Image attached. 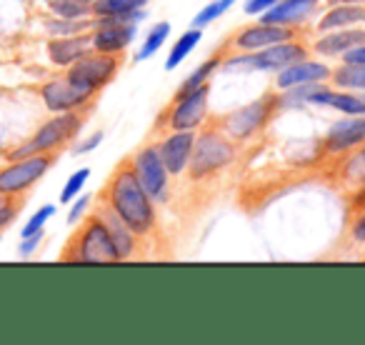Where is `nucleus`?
Returning <instances> with one entry per match:
<instances>
[{"mask_svg":"<svg viewBox=\"0 0 365 345\" xmlns=\"http://www.w3.org/2000/svg\"><path fill=\"white\" fill-rule=\"evenodd\" d=\"M101 198L115 210V215L145 243L158 230V203L145 193L140 180L130 168V160H123L113 170L110 180L103 188Z\"/></svg>","mask_w":365,"mask_h":345,"instance_id":"obj_1","label":"nucleus"},{"mask_svg":"<svg viewBox=\"0 0 365 345\" xmlns=\"http://www.w3.org/2000/svg\"><path fill=\"white\" fill-rule=\"evenodd\" d=\"M238 158V143H233L218 125H208L195 135L188 160L190 185H208L218 180Z\"/></svg>","mask_w":365,"mask_h":345,"instance_id":"obj_2","label":"nucleus"},{"mask_svg":"<svg viewBox=\"0 0 365 345\" xmlns=\"http://www.w3.org/2000/svg\"><path fill=\"white\" fill-rule=\"evenodd\" d=\"M88 110H91V105L81 108V110L56 113L51 120H46L36 133H33L31 140L13 148L8 158H11V160H18V158L38 155V153H58L66 143H71L73 138L83 130V123H86Z\"/></svg>","mask_w":365,"mask_h":345,"instance_id":"obj_3","label":"nucleus"},{"mask_svg":"<svg viewBox=\"0 0 365 345\" xmlns=\"http://www.w3.org/2000/svg\"><path fill=\"white\" fill-rule=\"evenodd\" d=\"M275 115H278V96H275V93H265L258 101L220 115L218 120H215V125H218L233 143L245 145V143L255 140V138L270 125V120H273Z\"/></svg>","mask_w":365,"mask_h":345,"instance_id":"obj_4","label":"nucleus"},{"mask_svg":"<svg viewBox=\"0 0 365 345\" xmlns=\"http://www.w3.org/2000/svg\"><path fill=\"white\" fill-rule=\"evenodd\" d=\"M63 260L71 263H120L118 250L113 245V238L108 233L101 215L93 213L86 223L78 228V233L71 238Z\"/></svg>","mask_w":365,"mask_h":345,"instance_id":"obj_5","label":"nucleus"},{"mask_svg":"<svg viewBox=\"0 0 365 345\" xmlns=\"http://www.w3.org/2000/svg\"><path fill=\"white\" fill-rule=\"evenodd\" d=\"M308 58V48L305 43H300L298 38L285 43H275L270 48L263 51H253V53H240V56H228L223 61V71L225 73H245V71H283V68L293 66L298 61Z\"/></svg>","mask_w":365,"mask_h":345,"instance_id":"obj_6","label":"nucleus"},{"mask_svg":"<svg viewBox=\"0 0 365 345\" xmlns=\"http://www.w3.org/2000/svg\"><path fill=\"white\" fill-rule=\"evenodd\" d=\"M123 66V56H110V53H96L91 51L88 56H83L78 63H73L68 68L66 78L78 86L81 91L91 93V96H98L113 78L118 76Z\"/></svg>","mask_w":365,"mask_h":345,"instance_id":"obj_7","label":"nucleus"},{"mask_svg":"<svg viewBox=\"0 0 365 345\" xmlns=\"http://www.w3.org/2000/svg\"><path fill=\"white\" fill-rule=\"evenodd\" d=\"M56 158H58V153H38V155L11 160V165H6L0 170V195L18 198V195L28 193V190L51 170Z\"/></svg>","mask_w":365,"mask_h":345,"instance_id":"obj_8","label":"nucleus"},{"mask_svg":"<svg viewBox=\"0 0 365 345\" xmlns=\"http://www.w3.org/2000/svg\"><path fill=\"white\" fill-rule=\"evenodd\" d=\"M128 160H130L133 172H135V178L145 188V193L155 203H168V198H170V175H168L165 165H163L158 148L153 143L140 145Z\"/></svg>","mask_w":365,"mask_h":345,"instance_id":"obj_9","label":"nucleus"},{"mask_svg":"<svg viewBox=\"0 0 365 345\" xmlns=\"http://www.w3.org/2000/svg\"><path fill=\"white\" fill-rule=\"evenodd\" d=\"M208 98H210V83L195 88L193 93L182 98H173L168 115V130H198L208 115Z\"/></svg>","mask_w":365,"mask_h":345,"instance_id":"obj_10","label":"nucleus"},{"mask_svg":"<svg viewBox=\"0 0 365 345\" xmlns=\"http://www.w3.org/2000/svg\"><path fill=\"white\" fill-rule=\"evenodd\" d=\"M298 38L295 26H278V23H258V26H248L243 31H238L230 43H225L228 51H238V53H253V51H263L270 48L275 43H285Z\"/></svg>","mask_w":365,"mask_h":345,"instance_id":"obj_11","label":"nucleus"},{"mask_svg":"<svg viewBox=\"0 0 365 345\" xmlns=\"http://www.w3.org/2000/svg\"><path fill=\"white\" fill-rule=\"evenodd\" d=\"M365 143V115H348L328 128L323 135V153L328 158H343Z\"/></svg>","mask_w":365,"mask_h":345,"instance_id":"obj_12","label":"nucleus"},{"mask_svg":"<svg viewBox=\"0 0 365 345\" xmlns=\"http://www.w3.org/2000/svg\"><path fill=\"white\" fill-rule=\"evenodd\" d=\"M93 21H96V28L91 33V46L96 53L123 56L138 33V23H118L110 18H93Z\"/></svg>","mask_w":365,"mask_h":345,"instance_id":"obj_13","label":"nucleus"},{"mask_svg":"<svg viewBox=\"0 0 365 345\" xmlns=\"http://www.w3.org/2000/svg\"><path fill=\"white\" fill-rule=\"evenodd\" d=\"M193 143H195V130H173L170 135L160 138L155 143L158 153H160V160L170 178L185 175L190 153H193Z\"/></svg>","mask_w":365,"mask_h":345,"instance_id":"obj_14","label":"nucleus"},{"mask_svg":"<svg viewBox=\"0 0 365 345\" xmlns=\"http://www.w3.org/2000/svg\"><path fill=\"white\" fill-rule=\"evenodd\" d=\"M41 98L51 113H68V110H81V108H86V105H93V98L96 96L81 91V88L73 86V83L63 76V78L48 81L46 86L41 88Z\"/></svg>","mask_w":365,"mask_h":345,"instance_id":"obj_15","label":"nucleus"},{"mask_svg":"<svg viewBox=\"0 0 365 345\" xmlns=\"http://www.w3.org/2000/svg\"><path fill=\"white\" fill-rule=\"evenodd\" d=\"M96 213L101 215V220L106 223L108 233H110V238H113V245H115V250H118V258H120V263H123V260H138V258H143V253H140L143 240L138 238V235L133 233V230L128 228V225L123 223L120 218H118L115 210H113L110 205L106 203V200H103V203L98 205Z\"/></svg>","mask_w":365,"mask_h":345,"instance_id":"obj_16","label":"nucleus"},{"mask_svg":"<svg viewBox=\"0 0 365 345\" xmlns=\"http://www.w3.org/2000/svg\"><path fill=\"white\" fill-rule=\"evenodd\" d=\"M93 51L91 46V33H78V36H63L53 38L48 43V58L53 66L58 68H71L73 63H78L83 56Z\"/></svg>","mask_w":365,"mask_h":345,"instance_id":"obj_17","label":"nucleus"},{"mask_svg":"<svg viewBox=\"0 0 365 345\" xmlns=\"http://www.w3.org/2000/svg\"><path fill=\"white\" fill-rule=\"evenodd\" d=\"M320 0H280L273 8L260 13V23H278V26H298L318 11Z\"/></svg>","mask_w":365,"mask_h":345,"instance_id":"obj_18","label":"nucleus"},{"mask_svg":"<svg viewBox=\"0 0 365 345\" xmlns=\"http://www.w3.org/2000/svg\"><path fill=\"white\" fill-rule=\"evenodd\" d=\"M330 81V68L323 66L318 61H298L293 66L283 68L278 71V91H285V88H293V86H303V83H325Z\"/></svg>","mask_w":365,"mask_h":345,"instance_id":"obj_19","label":"nucleus"},{"mask_svg":"<svg viewBox=\"0 0 365 345\" xmlns=\"http://www.w3.org/2000/svg\"><path fill=\"white\" fill-rule=\"evenodd\" d=\"M148 0H98L93 3V18H110L118 23H140L148 18Z\"/></svg>","mask_w":365,"mask_h":345,"instance_id":"obj_20","label":"nucleus"},{"mask_svg":"<svg viewBox=\"0 0 365 345\" xmlns=\"http://www.w3.org/2000/svg\"><path fill=\"white\" fill-rule=\"evenodd\" d=\"M355 46H365V28H338V31H328L323 38H318L313 46V51L318 56H343L350 48Z\"/></svg>","mask_w":365,"mask_h":345,"instance_id":"obj_21","label":"nucleus"},{"mask_svg":"<svg viewBox=\"0 0 365 345\" xmlns=\"http://www.w3.org/2000/svg\"><path fill=\"white\" fill-rule=\"evenodd\" d=\"M365 23V6H355V3H343L335 6L325 13L318 21V33L338 31V28H353Z\"/></svg>","mask_w":365,"mask_h":345,"instance_id":"obj_22","label":"nucleus"},{"mask_svg":"<svg viewBox=\"0 0 365 345\" xmlns=\"http://www.w3.org/2000/svg\"><path fill=\"white\" fill-rule=\"evenodd\" d=\"M225 53H228V48H220L218 53H215L213 58H208L205 63H200L198 68H195L193 73H190L185 81H182V86L178 88V93H175V98H182V96H188V93H193L195 88H200V86H205V83H210V78H213V73L218 71L220 66H223V61H225Z\"/></svg>","mask_w":365,"mask_h":345,"instance_id":"obj_23","label":"nucleus"},{"mask_svg":"<svg viewBox=\"0 0 365 345\" xmlns=\"http://www.w3.org/2000/svg\"><path fill=\"white\" fill-rule=\"evenodd\" d=\"M330 83L340 91H365V66L343 63L330 71Z\"/></svg>","mask_w":365,"mask_h":345,"instance_id":"obj_24","label":"nucleus"},{"mask_svg":"<svg viewBox=\"0 0 365 345\" xmlns=\"http://www.w3.org/2000/svg\"><path fill=\"white\" fill-rule=\"evenodd\" d=\"M200 38H203V33H200V28H190V31H185L180 38H178V43L173 46V51H170V56H168V61H165V71H173V68H178L180 66L185 58L193 53V48L200 43Z\"/></svg>","mask_w":365,"mask_h":345,"instance_id":"obj_25","label":"nucleus"},{"mask_svg":"<svg viewBox=\"0 0 365 345\" xmlns=\"http://www.w3.org/2000/svg\"><path fill=\"white\" fill-rule=\"evenodd\" d=\"M53 18H68V21H83L93 18V8L81 3V0H48Z\"/></svg>","mask_w":365,"mask_h":345,"instance_id":"obj_26","label":"nucleus"},{"mask_svg":"<svg viewBox=\"0 0 365 345\" xmlns=\"http://www.w3.org/2000/svg\"><path fill=\"white\" fill-rule=\"evenodd\" d=\"M48 33L53 38H63V36H78V33H88L96 28L93 18H83V21H68V18H51L46 23Z\"/></svg>","mask_w":365,"mask_h":345,"instance_id":"obj_27","label":"nucleus"},{"mask_svg":"<svg viewBox=\"0 0 365 345\" xmlns=\"http://www.w3.org/2000/svg\"><path fill=\"white\" fill-rule=\"evenodd\" d=\"M340 172H343V178L348 180V183H355V188H360V185L365 183V143L355 148L353 153H348Z\"/></svg>","mask_w":365,"mask_h":345,"instance_id":"obj_28","label":"nucleus"},{"mask_svg":"<svg viewBox=\"0 0 365 345\" xmlns=\"http://www.w3.org/2000/svg\"><path fill=\"white\" fill-rule=\"evenodd\" d=\"M168 36H170V23H158L155 28H150V33H148L145 43H143V48L135 56V61H145V58L155 56V53L160 51L163 43L168 41Z\"/></svg>","mask_w":365,"mask_h":345,"instance_id":"obj_29","label":"nucleus"},{"mask_svg":"<svg viewBox=\"0 0 365 345\" xmlns=\"http://www.w3.org/2000/svg\"><path fill=\"white\" fill-rule=\"evenodd\" d=\"M233 3H235V0H213L210 6H205L203 11L193 18V28H200V31H203L205 26H210L213 21H218L223 13H228Z\"/></svg>","mask_w":365,"mask_h":345,"instance_id":"obj_30","label":"nucleus"},{"mask_svg":"<svg viewBox=\"0 0 365 345\" xmlns=\"http://www.w3.org/2000/svg\"><path fill=\"white\" fill-rule=\"evenodd\" d=\"M88 178H91V168H81V170H76L68 178V183H66V188L61 190V203L63 205H68V203H73V200L81 195V190H83V185L88 183Z\"/></svg>","mask_w":365,"mask_h":345,"instance_id":"obj_31","label":"nucleus"},{"mask_svg":"<svg viewBox=\"0 0 365 345\" xmlns=\"http://www.w3.org/2000/svg\"><path fill=\"white\" fill-rule=\"evenodd\" d=\"M56 215V205H43V208H38L36 213L31 215V220H28L26 225H23L21 230V238H26V235H33V233H41L43 228H46L48 220Z\"/></svg>","mask_w":365,"mask_h":345,"instance_id":"obj_32","label":"nucleus"},{"mask_svg":"<svg viewBox=\"0 0 365 345\" xmlns=\"http://www.w3.org/2000/svg\"><path fill=\"white\" fill-rule=\"evenodd\" d=\"M16 215H18V205H13L11 198H6V195H0V230L8 228L16 220Z\"/></svg>","mask_w":365,"mask_h":345,"instance_id":"obj_33","label":"nucleus"},{"mask_svg":"<svg viewBox=\"0 0 365 345\" xmlns=\"http://www.w3.org/2000/svg\"><path fill=\"white\" fill-rule=\"evenodd\" d=\"M88 205H91V195H78V198L73 200L71 210H68V223L76 225L78 220L83 218V213L88 210Z\"/></svg>","mask_w":365,"mask_h":345,"instance_id":"obj_34","label":"nucleus"},{"mask_svg":"<svg viewBox=\"0 0 365 345\" xmlns=\"http://www.w3.org/2000/svg\"><path fill=\"white\" fill-rule=\"evenodd\" d=\"M43 243V230L41 233H33V235H26L23 238V243H21V248H18V253L23 255V258H31L33 253L38 250V245Z\"/></svg>","mask_w":365,"mask_h":345,"instance_id":"obj_35","label":"nucleus"},{"mask_svg":"<svg viewBox=\"0 0 365 345\" xmlns=\"http://www.w3.org/2000/svg\"><path fill=\"white\" fill-rule=\"evenodd\" d=\"M101 143H103V130H98V133H93L91 138H86V140H83L81 145L73 148V153H76V155H86V153L96 150V148L101 145Z\"/></svg>","mask_w":365,"mask_h":345,"instance_id":"obj_36","label":"nucleus"},{"mask_svg":"<svg viewBox=\"0 0 365 345\" xmlns=\"http://www.w3.org/2000/svg\"><path fill=\"white\" fill-rule=\"evenodd\" d=\"M275 3H280V0H248V3H245V13H248V16H260V13H265L268 8H273Z\"/></svg>","mask_w":365,"mask_h":345,"instance_id":"obj_37","label":"nucleus"},{"mask_svg":"<svg viewBox=\"0 0 365 345\" xmlns=\"http://www.w3.org/2000/svg\"><path fill=\"white\" fill-rule=\"evenodd\" d=\"M343 63H353V66H365V46H355L348 53H343Z\"/></svg>","mask_w":365,"mask_h":345,"instance_id":"obj_38","label":"nucleus"},{"mask_svg":"<svg viewBox=\"0 0 365 345\" xmlns=\"http://www.w3.org/2000/svg\"><path fill=\"white\" fill-rule=\"evenodd\" d=\"M328 6H343V3H355V6H365V0H325Z\"/></svg>","mask_w":365,"mask_h":345,"instance_id":"obj_39","label":"nucleus"},{"mask_svg":"<svg viewBox=\"0 0 365 345\" xmlns=\"http://www.w3.org/2000/svg\"><path fill=\"white\" fill-rule=\"evenodd\" d=\"M353 203H365V183L358 188V193L353 195Z\"/></svg>","mask_w":365,"mask_h":345,"instance_id":"obj_40","label":"nucleus"},{"mask_svg":"<svg viewBox=\"0 0 365 345\" xmlns=\"http://www.w3.org/2000/svg\"><path fill=\"white\" fill-rule=\"evenodd\" d=\"M81 3H86V6H93V3H98V0H81Z\"/></svg>","mask_w":365,"mask_h":345,"instance_id":"obj_41","label":"nucleus"}]
</instances>
